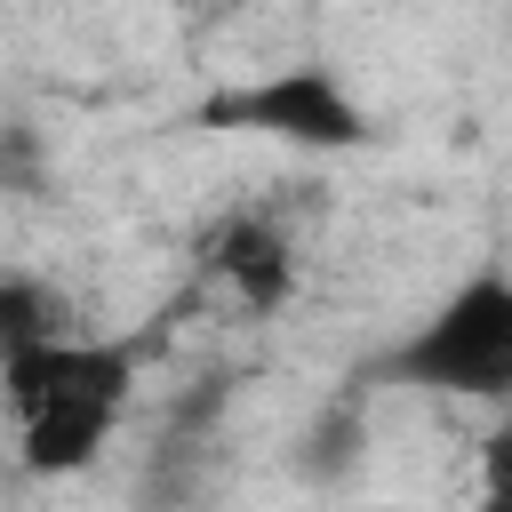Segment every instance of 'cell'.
<instances>
[{"mask_svg": "<svg viewBox=\"0 0 512 512\" xmlns=\"http://www.w3.org/2000/svg\"><path fill=\"white\" fill-rule=\"evenodd\" d=\"M0 384H8L24 464L32 472H80L128 400V352L88 344V336H48V344L0 352Z\"/></svg>", "mask_w": 512, "mask_h": 512, "instance_id": "obj_1", "label": "cell"}, {"mask_svg": "<svg viewBox=\"0 0 512 512\" xmlns=\"http://www.w3.org/2000/svg\"><path fill=\"white\" fill-rule=\"evenodd\" d=\"M384 376L448 400H512V280L472 272L464 288H448L432 320L384 352Z\"/></svg>", "mask_w": 512, "mask_h": 512, "instance_id": "obj_2", "label": "cell"}, {"mask_svg": "<svg viewBox=\"0 0 512 512\" xmlns=\"http://www.w3.org/2000/svg\"><path fill=\"white\" fill-rule=\"evenodd\" d=\"M216 128H256V136H280V144H320V152H352L368 144V112L320 72V64H288L256 88H232L208 104Z\"/></svg>", "mask_w": 512, "mask_h": 512, "instance_id": "obj_3", "label": "cell"}, {"mask_svg": "<svg viewBox=\"0 0 512 512\" xmlns=\"http://www.w3.org/2000/svg\"><path fill=\"white\" fill-rule=\"evenodd\" d=\"M216 272H224L256 312H272V304L288 296V248H280L272 224H232L224 248H216Z\"/></svg>", "mask_w": 512, "mask_h": 512, "instance_id": "obj_4", "label": "cell"}, {"mask_svg": "<svg viewBox=\"0 0 512 512\" xmlns=\"http://www.w3.org/2000/svg\"><path fill=\"white\" fill-rule=\"evenodd\" d=\"M48 336H72V328H64V304H56L48 288H32L24 272L0 280V352H16V344H48Z\"/></svg>", "mask_w": 512, "mask_h": 512, "instance_id": "obj_5", "label": "cell"}, {"mask_svg": "<svg viewBox=\"0 0 512 512\" xmlns=\"http://www.w3.org/2000/svg\"><path fill=\"white\" fill-rule=\"evenodd\" d=\"M488 488H496V496L512 504V432H504V440L488 448Z\"/></svg>", "mask_w": 512, "mask_h": 512, "instance_id": "obj_6", "label": "cell"}]
</instances>
